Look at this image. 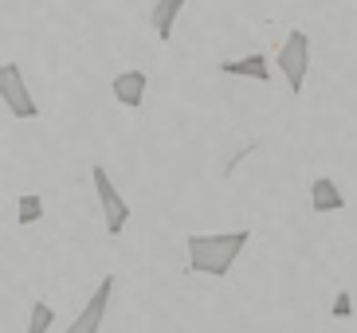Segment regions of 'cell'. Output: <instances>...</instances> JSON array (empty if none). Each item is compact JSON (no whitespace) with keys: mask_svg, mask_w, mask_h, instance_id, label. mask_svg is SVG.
<instances>
[{"mask_svg":"<svg viewBox=\"0 0 357 333\" xmlns=\"http://www.w3.org/2000/svg\"><path fill=\"white\" fill-rule=\"evenodd\" d=\"M220 75H231V79H252V83H271V63L263 52H248L240 59H224Z\"/></svg>","mask_w":357,"mask_h":333,"instance_id":"cell-7","label":"cell"},{"mask_svg":"<svg viewBox=\"0 0 357 333\" xmlns=\"http://www.w3.org/2000/svg\"><path fill=\"white\" fill-rule=\"evenodd\" d=\"M110 91H114V98L126 110H137V106L146 102V91H149V75L137 71V67H130V71L114 75V83H110Z\"/></svg>","mask_w":357,"mask_h":333,"instance_id":"cell-6","label":"cell"},{"mask_svg":"<svg viewBox=\"0 0 357 333\" xmlns=\"http://www.w3.org/2000/svg\"><path fill=\"white\" fill-rule=\"evenodd\" d=\"M40 219H43V196L40 192H20L16 196V224L20 228H32Z\"/></svg>","mask_w":357,"mask_h":333,"instance_id":"cell-10","label":"cell"},{"mask_svg":"<svg viewBox=\"0 0 357 333\" xmlns=\"http://www.w3.org/2000/svg\"><path fill=\"white\" fill-rule=\"evenodd\" d=\"M275 67L283 71V79H287V86H291V94H303L306 71H310V36H306L303 28L287 31L283 47L275 52Z\"/></svg>","mask_w":357,"mask_h":333,"instance_id":"cell-2","label":"cell"},{"mask_svg":"<svg viewBox=\"0 0 357 333\" xmlns=\"http://www.w3.org/2000/svg\"><path fill=\"white\" fill-rule=\"evenodd\" d=\"M0 102L8 106L12 118H40V102L32 98V86L24 83V71L20 63H0Z\"/></svg>","mask_w":357,"mask_h":333,"instance_id":"cell-4","label":"cell"},{"mask_svg":"<svg viewBox=\"0 0 357 333\" xmlns=\"http://www.w3.org/2000/svg\"><path fill=\"white\" fill-rule=\"evenodd\" d=\"M310 208L314 212H342L346 208V192L337 188L334 177H314L310 180Z\"/></svg>","mask_w":357,"mask_h":333,"instance_id":"cell-8","label":"cell"},{"mask_svg":"<svg viewBox=\"0 0 357 333\" xmlns=\"http://www.w3.org/2000/svg\"><path fill=\"white\" fill-rule=\"evenodd\" d=\"M91 180H95V196H98V208H102V219H106V231L110 235H122L130 224V204L126 196L118 192V185L110 180V173H106V165H91Z\"/></svg>","mask_w":357,"mask_h":333,"instance_id":"cell-3","label":"cell"},{"mask_svg":"<svg viewBox=\"0 0 357 333\" xmlns=\"http://www.w3.org/2000/svg\"><path fill=\"white\" fill-rule=\"evenodd\" d=\"M181 12H185V0H158V4H153V12H149V24H153V31H158L161 43L173 40V24H177Z\"/></svg>","mask_w":357,"mask_h":333,"instance_id":"cell-9","label":"cell"},{"mask_svg":"<svg viewBox=\"0 0 357 333\" xmlns=\"http://www.w3.org/2000/svg\"><path fill=\"white\" fill-rule=\"evenodd\" d=\"M114 282H118L114 274H106L95 286V294L86 298V306L79 310V318H75L63 333H98L102 330V318H106V310H110V298H114Z\"/></svg>","mask_w":357,"mask_h":333,"instance_id":"cell-5","label":"cell"},{"mask_svg":"<svg viewBox=\"0 0 357 333\" xmlns=\"http://www.w3.org/2000/svg\"><path fill=\"white\" fill-rule=\"evenodd\" d=\"M252 240L248 228L236 231H216V235H189L185 240V255H189V271L192 274H208V279H224L236 267V259L243 255Z\"/></svg>","mask_w":357,"mask_h":333,"instance_id":"cell-1","label":"cell"},{"mask_svg":"<svg viewBox=\"0 0 357 333\" xmlns=\"http://www.w3.org/2000/svg\"><path fill=\"white\" fill-rule=\"evenodd\" d=\"M52 325H55V306L52 302H32L28 330H24V333H52Z\"/></svg>","mask_w":357,"mask_h":333,"instance_id":"cell-11","label":"cell"},{"mask_svg":"<svg viewBox=\"0 0 357 333\" xmlns=\"http://www.w3.org/2000/svg\"><path fill=\"white\" fill-rule=\"evenodd\" d=\"M349 313H354V298L342 291V294L334 298V318H349Z\"/></svg>","mask_w":357,"mask_h":333,"instance_id":"cell-12","label":"cell"}]
</instances>
